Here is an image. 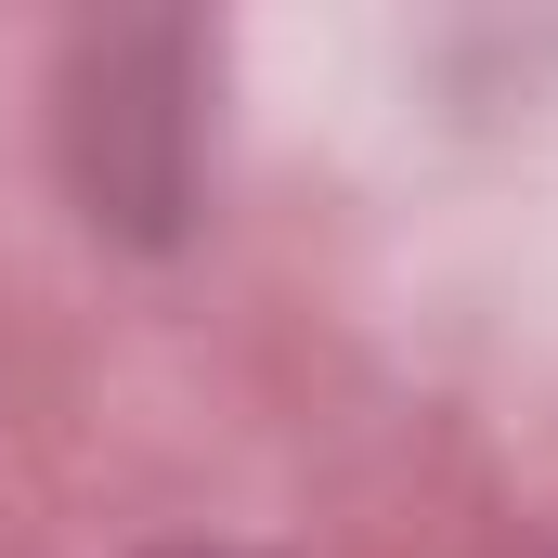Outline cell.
Listing matches in <instances>:
<instances>
[{
	"label": "cell",
	"mask_w": 558,
	"mask_h": 558,
	"mask_svg": "<svg viewBox=\"0 0 558 558\" xmlns=\"http://www.w3.org/2000/svg\"><path fill=\"white\" fill-rule=\"evenodd\" d=\"M169 78H182V39H92V92H118V118H92L78 105V131H92V195L105 208H131L156 221L169 195H182V105H169Z\"/></svg>",
	"instance_id": "cell-1"
}]
</instances>
